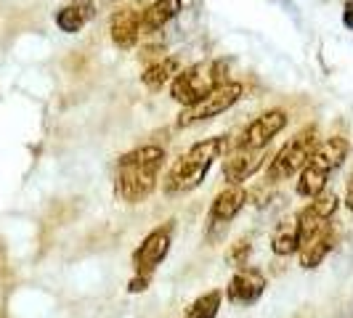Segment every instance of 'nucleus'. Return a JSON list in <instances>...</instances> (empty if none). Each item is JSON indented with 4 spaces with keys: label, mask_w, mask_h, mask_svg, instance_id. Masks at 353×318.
<instances>
[{
    "label": "nucleus",
    "mask_w": 353,
    "mask_h": 318,
    "mask_svg": "<svg viewBox=\"0 0 353 318\" xmlns=\"http://www.w3.org/2000/svg\"><path fill=\"white\" fill-rule=\"evenodd\" d=\"M90 17H93V3H90V0H80V3H72L67 8H61V11L56 14V24H59L61 32L74 35V32L83 30V24H85Z\"/></svg>",
    "instance_id": "obj_18"
},
{
    "label": "nucleus",
    "mask_w": 353,
    "mask_h": 318,
    "mask_svg": "<svg viewBox=\"0 0 353 318\" xmlns=\"http://www.w3.org/2000/svg\"><path fill=\"white\" fill-rule=\"evenodd\" d=\"M109 35H112V43L117 48H133L139 43V35H141V14L136 8H123L117 11L112 21H109Z\"/></svg>",
    "instance_id": "obj_14"
},
{
    "label": "nucleus",
    "mask_w": 353,
    "mask_h": 318,
    "mask_svg": "<svg viewBox=\"0 0 353 318\" xmlns=\"http://www.w3.org/2000/svg\"><path fill=\"white\" fill-rule=\"evenodd\" d=\"M221 302H223V292L212 289L208 295L196 297V300L186 308V316L183 318H215L218 310H221Z\"/></svg>",
    "instance_id": "obj_19"
},
{
    "label": "nucleus",
    "mask_w": 353,
    "mask_h": 318,
    "mask_svg": "<svg viewBox=\"0 0 353 318\" xmlns=\"http://www.w3.org/2000/svg\"><path fill=\"white\" fill-rule=\"evenodd\" d=\"M183 8L181 0H154L141 14V35H154L170 19H176Z\"/></svg>",
    "instance_id": "obj_15"
},
{
    "label": "nucleus",
    "mask_w": 353,
    "mask_h": 318,
    "mask_svg": "<svg viewBox=\"0 0 353 318\" xmlns=\"http://www.w3.org/2000/svg\"><path fill=\"white\" fill-rule=\"evenodd\" d=\"M170 242H173V223H165V226L152 231L141 242V247L133 252V268H136V273L149 279V273L168 257Z\"/></svg>",
    "instance_id": "obj_8"
},
{
    "label": "nucleus",
    "mask_w": 353,
    "mask_h": 318,
    "mask_svg": "<svg viewBox=\"0 0 353 318\" xmlns=\"http://www.w3.org/2000/svg\"><path fill=\"white\" fill-rule=\"evenodd\" d=\"M181 72V61H178L176 56H162L159 61L154 64H149L141 74V83L146 85L149 90H162L168 83H173L176 80V74Z\"/></svg>",
    "instance_id": "obj_17"
},
{
    "label": "nucleus",
    "mask_w": 353,
    "mask_h": 318,
    "mask_svg": "<svg viewBox=\"0 0 353 318\" xmlns=\"http://www.w3.org/2000/svg\"><path fill=\"white\" fill-rule=\"evenodd\" d=\"M74 3H80V0H74Z\"/></svg>",
    "instance_id": "obj_24"
},
{
    "label": "nucleus",
    "mask_w": 353,
    "mask_h": 318,
    "mask_svg": "<svg viewBox=\"0 0 353 318\" xmlns=\"http://www.w3.org/2000/svg\"><path fill=\"white\" fill-rule=\"evenodd\" d=\"M165 149L162 146H139L128 151L117 162V194L128 204H141L146 202L152 191L157 189L159 170L165 165Z\"/></svg>",
    "instance_id": "obj_1"
},
{
    "label": "nucleus",
    "mask_w": 353,
    "mask_h": 318,
    "mask_svg": "<svg viewBox=\"0 0 353 318\" xmlns=\"http://www.w3.org/2000/svg\"><path fill=\"white\" fill-rule=\"evenodd\" d=\"M242 93H245V88H242L239 83H226L223 88L212 90L205 101H199V104H194V106L181 109L176 125H178V127H192V125H196V123L212 120V117H218V114L229 112L231 106L242 98Z\"/></svg>",
    "instance_id": "obj_7"
},
{
    "label": "nucleus",
    "mask_w": 353,
    "mask_h": 318,
    "mask_svg": "<svg viewBox=\"0 0 353 318\" xmlns=\"http://www.w3.org/2000/svg\"><path fill=\"white\" fill-rule=\"evenodd\" d=\"M263 292H265V276L263 271H258V268H239L231 276L229 286H226V297L236 308L255 305V302L263 297Z\"/></svg>",
    "instance_id": "obj_11"
},
{
    "label": "nucleus",
    "mask_w": 353,
    "mask_h": 318,
    "mask_svg": "<svg viewBox=\"0 0 353 318\" xmlns=\"http://www.w3.org/2000/svg\"><path fill=\"white\" fill-rule=\"evenodd\" d=\"M345 207L353 212V173L348 178V191H345Z\"/></svg>",
    "instance_id": "obj_22"
},
{
    "label": "nucleus",
    "mask_w": 353,
    "mask_h": 318,
    "mask_svg": "<svg viewBox=\"0 0 353 318\" xmlns=\"http://www.w3.org/2000/svg\"><path fill=\"white\" fill-rule=\"evenodd\" d=\"M343 24H345L348 30H353V0H348V3H345V11H343Z\"/></svg>",
    "instance_id": "obj_21"
},
{
    "label": "nucleus",
    "mask_w": 353,
    "mask_h": 318,
    "mask_svg": "<svg viewBox=\"0 0 353 318\" xmlns=\"http://www.w3.org/2000/svg\"><path fill=\"white\" fill-rule=\"evenodd\" d=\"M316 146H319L316 125H305L301 133H295V138H290L274 154L268 170H265V180L268 183H282V180H290L292 176H298L303 167L308 165L311 154L316 151Z\"/></svg>",
    "instance_id": "obj_5"
},
{
    "label": "nucleus",
    "mask_w": 353,
    "mask_h": 318,
    "mask_svg": "<svg viewBox=\"0 0 353 318\" xmlns=\"http://www.w3.org/2000/svg\"><path fill=\"white\" fill-rule=\"evenodd\" d=\"M348 151H351V143L345 141L343 136H332V138H327L324 143H319L316 151L308 159V165L301 170L298 196L314 199V196H319L321 191H327L330 173L337 170V167L348 159Z\"/></svg>",
    "instance_id": "obj_4"
},
{
    "label": "nucleus",
    "mask_w": 353,
    "mask_h": 318,
    "mask_svg": "<svg viewBox=\"0 0 353 318\" xmlns=\"http://www.w3.org/2000/svg\"><path fill=\"white\" fill-rule=\"evenodd\" d=\"M271 249L279 257H290V255H295L301 249V231H298L295 215L292 218H282L276 223V229L271 233Z\"/></svg>",
    "instance_id": "obj_16"
},
{
    "label": "nucleus",
    "mask_w": 353,
    "mask_h": 318,
    "mask_svg": "<svg viewBox=\"0 0 353 318\" xmlns=\"http://www.w3.org/2000/svg\"><path fill=\"white\" fill-rule=\"evenodd\" d=\"M250 252H252L250 239H239V242H234L229 247V252H226V263H231L234 268H248Z\"/></svg>",
    "instance_id": "obj_20"
},
{
    "label": "nucleus",
    "mask_w": 353,
    "mask_h": 318,
    "mask_svg": "<svg viewBox=\"0 0 353 318\" xmlns=\"http://www.w3.org/2000/svg\"><path fill=\"white\" fill-rule=\"evenodd\" d=\"M337 204H340V202H337L335 191H321V194L314 196V199L295 215L298 231H301V244L308 242V239H311L314 233H319L324 226H330L332 215L337 212Z\"/></svg>",
    "instance_id": "obj_10"
},
{
    "label": "nucleus",
    "mask_w": 353,
    "mask_h": 318,
    "mask_svg": "<svg viewBox=\"0 0 353 318\" xmlns=\"http://www.w3.org/2000/svg\"><path fill=\"white\" fill-rule=\"evenodd\" d=\"M245 204H248V191L242 186H229V189H223L221 194L215 196L210 204V212H208V231H205L208 242H212V244L221 242L226 236V231H229L231 220L242 212Z\"/></svg>",
    "instance_id": "obj_6"
},
{
    "label": "nucleus",
    "mask_w": 353,
    "mask_h": 318,
    "mask_svg": "<svg viewBox=\"0 0 353 318\" xmlns=\"http://www.w3.org/2000/svg\"><path fill=\"white\" fill-rule=\"evenodd\" d=\"M268 151L265 149H234L223 159V180L229 186H242L248 178H252L263 167Z\"/></svg>",
    "instance_id": "obj_12"
},
{
    "label": "nucleus",
    "mask_w": 353,
    "mask_h": 318,
    "mask_svg": "<svg viewBox=\"0 0 353 318\" xmlns=\"http://www.w3.org/2000/svg\"><path fill=\"white\" fill-rule=\"evenodd\" d=\"M337 244V231L332 229V223L330 226H324V229L314 233L308 242H303L301 249H298V257H301V268L305 271H311V268H319L321 260L335 249Z\"/></svg>",
    "instance_id": "obj_13"
},
{
    "label": "nucleus",
    "mask_w": 353,
    "mask_h": 318,
    "mask_svg": "<svg viewBox=\"0 0 353 318\" xmlns=\"http://www.w3.org/2000/svg\"><path fill=\"white\" fill-rule=\"evenodd\" d=\"M143 289H146V276H139L130 282V292H143Z\"/></svg>",
    "instance_id": "obj_23"
},
{
    "label": "nucleus",
    "mask_w": 353,
    "mask_h": 318,
    "mask_svg": "<svg viewBox=\"0 0 353 318\" xmlns=\"http://www.w3.org/2000/svg\"><path fill=\"white\" fill-rule=\"evenodd\" d=\"M284 127H287V112L268 109L242 130V138L236 141V149H268V143L274 141Z\"/></svg>",
    "instance_id": "obj_9"
},
{
    "label": "nucleus",
    "mask_w": 353,
    "mask_h": 318,
    "mask_svg": "<svg viewBox=\"0 0 353 318\" xmlns=\"http://www.w3.org/2000/svg\"><path fill=\"white\" fill-rule=\"evenodd\" d=\"M229 80V64L223 59H215V61H199L192 64L186 70H181L176 74V80L170 83V98L178 104L194 106L199 101H205L212 90L223 88Z\"/></svg>",
    "instance_id": "obj_3"
},
{
    "label": "nucleus",
    "mask_w": 353,
    "mask_h": 318,
    "mask_svg": "<svg viewBox=\"0 0 353 318\" xmlns=\"http://www.w3.org/2000/svg\"><path fill=\"white\" fill-rule=\"evenodd\" d=\"M226 149H229L226 136H215V138L196 141L194 146H192L186 154H181V157L173 162V167L168 170L165 183H162L165 194L181 196V194L194 191L196 186L208 178L212 162L221 157V154H226Z\"/></svg>",
    "instance_id": "obj_2"
}]
</instances>
